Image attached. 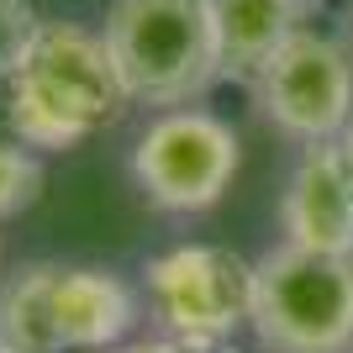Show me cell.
Wrapping results in <instances>:
<instances>
[{"instance_id": "9a60e30c", "label": "cell", "mask_w": 353, "mask_h": 353, "mask_svg": "<svg viewBox=\"0 0 353 353\" xmlns=\"http://www.w3.org/2000/svg\"><path fill=\"white\" fill-rule=\"evenodd\" d=\"M348 48H353V21H348Z\"/></svg>"}, {"instance_id": "6da1fadb", "label": "cell", "mask_w": 353, "mask_h": 353, "mask_svg": "<svg viewBox=\"0 0 353 353\" xmlns=\"http://www.w3.org/2000/svg\"><path fill=\"white\" fill-rule=\"evenodd\" d=\"M127 105L132 95L101 32L48 16L32 27L11 79L0 85V137L32 153H69L121 121Z\"/></svg>"}, {"instance_id": "52a82bcc", "label": "cell", "mask_w": 353, "mask_h": 353, "mask_svg": "<svg viewBox=\"0 0 353 353\" xmlns=\"http://www.w3.org/2000/svg\"><path fill=\"white\" fill-rule=\"evenodd\" d=\"M143 301L117 269L59 264L48 274V338L59 353H111L132 343Z\"/></svg>"}, {"instance_id": "3957f363", "label": "cell", "mask_w": 353, "mask_h": 353, "mask_svg": "<svg viewBox=\"0 0 353 353\" xmlns=\"http://www.w3.org/2000/svg\"><path fill=\"white\" fill-rule=\"evenodd\" d=\"M248 332L264 353H353V253L295 243L259 253Z\"/></svg>"}, {"instance_id": "7c38bea8", "label": "cell", "mask_w": 353, "mask_h": 353, "mask_svg": "<svg viewBox=\"0 0 353 353\" xmlns=\"http://www.w3.org/2000/svg\"><path fill=\"white\" fill-rule=\"evenodd\" d=\"M37 21L43 16L32 11L27 0H0V85L11 79V69H16V59H21V48H27Z\"/></svg>"}, {"instance_id": "5bb4252c", "label": "cell", "mask_w": 353, "mask_h": 353, "mask_svg": "<svg viewBox=\"0 0 353 353\" xmlns=\"http://www.w3.org/2000/svg\"><path fill=\"white\" fill-rule=\"evenodd\" d=\"M338 143H343V159H348V174H353V127H348V132L338 137Z\"/></svg>"}, {"instance_id": "7a4b0ae2", "label": "cell", "mask_w": 353, "mask_h": 353, "mask_svg": "<svg viewBox=\"0 0 353 353\" xmlns=\"http://www.w3.org/2000/svg\"><path fill=\"white\" fill-rule=\"evenodd\" d=\"M101 37L132 105L174 111L227 79L216 0H111Z\"/></svg>"}, {"instance_id": "4fadbf2b", "label": "cell", "mask_w": 353, "mask_h": 353, "mask_svg": "<svg viewBox=\"0 0 353 353\" xmlns=\"http://www.w3.org/2000/svg\"><path fill=\"white\" fill-rule=\"evenodd\" d=\"M117 353H195V348H185V343H174V338H132V343H121Z\"/></svg>"}, {"instance_id": "277c9868", "label": "cell", "mask_w": 353, "mask_h": 353, "mask_svg": "<svg viewBox=\"0 0 353 353\" xmlns=\"http://www.w3.org/2000/svg\"><path fill=\"white\" fill-rule=\"evenodd\" d=\"M143 295L163 338L195 353H221L248 327L253 264L221 243H174L143 264Z\"/></svg>"}, {"instance_id": "8992f818", "label": "cell", "mask_w": 353, "mask_h": 353, "mask_svg": "<svg viewBox=\"0 0 353 353\" xmlns=\"http://www.w3.org/2000/svg\"><path fill=\"white\" fill-rule=\"evenodd\" d=\"M253 101L295 143H338L353 127V48L327 32H295L253 79Z\"/></svg>"}, {"instance_id": "2e32d148", "label": "cell", "mask_w": 353, "mask_h": 353, "mask_svg": "<svg viewBox=\"0 0 353 353\" xmlns=\"http://www.w3.org/2000/svg\"><path fill=\"white\" fill-rule=\"evenodd\" d=\"M111 353H117V348H111Z\"/></svg>"}, {"instance_id": "8fae6325", "label": "cell", "mask_w": 353, "mask_h": 353, "mask_svg": "<svg viewBox=\"0 0 353 353\" xmlns=\"http://www.w3.org/2000/svg\"><path fill=\"white\" fill-rule=\"evenodd\" d=\"M43 185H48L43 159H37L32 148L0 137V221L32 211V206H37V195H43Z\"/></svg>"}, {"instance_id": "30bf717a", "label": "cell", "mask_w": 353, "mask_h": 353, "mask_svg": "<svg viewBox=\"0 0 353 353\" xmlns=\"http://www.w3.org/2000/svg\"><path fill=\"white\" fill-rule=\"evenodd\" d=\"M48 274L53 259H32L0 285V353H59L48 338Z\"/></svg>"}, {"instance_id": "ba28073f", "label": "cell", "mask_w": 353, "mask_h": 353, "mask_svg": "<svg viewBox=\"0 0 353 353\" xmlns=\"http://www.w3.org/2000/svg\"><path fill=\"white\" fill-rule=\"evenodd\" d=\"M280 243L353 253V174L343 143H306L280 190Z\"/></svg>"}, {"instance_id": "9c48e42d", "label": "cell", "mask_w": 353, "mask_h": 353, "mask_svg": "<svg viewBox=\"0 0 353 353\" xmlns=\"http://www.w3.org/2000/svg\"><path fill=\"white\" fill-rule=\"evenodd\" d=\"M216 27L227 79L253 85L295 32H306V0H216Z\"/></svg>"}, {"instance_id": "5b68a950", "label": "cell", "mask_w": 353, "mask_h": 353, "mask_svg": "<svg viewBox=\"0 0 353 353\" xmlns=\"http://www.w3.org/2000/svg\"><path fill=\"white\" fill-rule=\"evenodd\" d=\"M127 169L148 206L169 211V216H195L232 190L237 169H243V143H237L232 121H221L216 111L174 105L137 132Z\"/></svg>"}]
</instances>
